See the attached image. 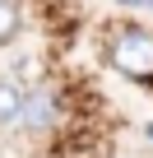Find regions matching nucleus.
<instances>
[{
	"instance_id": "obj_1",
	"label": "nucleus",
	"mask_w": 153,
	"mask_h": 158,
	"mask_svg": "<svg viewBox=\"0 0 153 158\" xmlns=\"http://www.w3.org/2000/svg\"><path fill=\"white\" fill-rule=\"evenodd\" d=\"M107 60H111L121 74H130V79H148V74H153V33H144V28L116 33Z\"/></svg>"
},
{
	"instance_id": "obj_2",
	"label": "nucleus",
	"mask_w": 153,
	"mask_h": 158,
	"mask_svg": "<svg viewBox=\"0 0 153 158\" xmlns=\"http://www.w3.org/2000/svg\"><path fill=\"white\" fill-rule=\"evenodd\" d=\"M23 126H33V130H46L51 121H56V98L46 93V89H37V93H23Z\"/></svg>"
},
{
	"instance_id": "obj_3",
	"label": "nucleus",
	"mask_w": 153,
	"mask_h": 158,
	"mask_svg": "<svg viewBox=\"0 0 153 158\" xmlns=\"http://www.w3.org/2000/svg\"><path fill=\"white\" fill-rule=\"evenodd\" d=\"M19 112H23V89L5 79V84H0V126H5V121H19Z\"/></svg>"
},
{
	"instance_id": "obj_4",
	"label": "nucleus",
	"mask_w": 153,
	"mask_h": 158,
	"mask_svg": "<svg viewBox=\"0 0 153 158\" xmlns=\"http://www.w3.org/2000/svg\"><path fill=\"white\" fill-rule=\"evenodd\" d=\"M19 23H23V14H19V0H0V47H5V42H14Z\"/></svg>"
},
{
	"instance_id": "obj_5",
	"label": "nucleus",
	"mask_w": 153,
	"mask_h": 158,
	"mask_svg": "<svg viewBox=\"0 0 153 158\" xmlns=\"http://www.w3.org/2000/svg\"><path fill=\"white\" fill-rule=\"evenodd\" d=\"M125 5H148V10H153V0H125Z\"/></svg>"
}]
</instances>
